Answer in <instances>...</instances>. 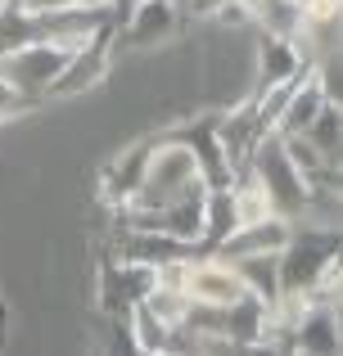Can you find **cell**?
Segmentation results:
<instances>
[{
  "label": "cell",
  "instance_id": "cell-1",
  "mask_svg": "<svg viewBox=\"0 0 343 356\" xmlns=\"http://www.w3.org/2000/svg\"><path fill=\"white\" fill-rule=\"evenodd\" d=\"M72 54H77L72 41H27V45H14L9 54H0V81H9L14 90H23V95H32V99L45 104L54 77L68 68Z\"/></svg>",
  "mask_w": 343,
  "mask_h": 356
},
{
  "label": "cell",
  "instance_id": "cell-2",
  "mask_svg": "<svg viewBox=\"0 0 343 356\" xmlns=\"http://www.w3.org/2000/svg\"><path fill=\"white\" fill-rule=\"evenodd\" d=\"M36 104H41V99H32V95H23V90H14L9 81H0V122L18 118V113H32Z\"/></svg>",
  "mask_w": 343,
  "mask_h": 356
}]
</instances>
